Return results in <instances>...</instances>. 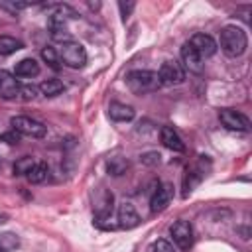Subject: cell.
<instances>
[{"mask_svg":"<svg viewBox=\"0 0 252 252\" xmlns=\"http://www.w3.org/2000/svg\"><path fill=\"white\" fill-rule=\"evenodd\" d=\"M219 43H220V49L224 51V55H228V57H240L246 51V47H248V35L238 26H224L220 30Z\"/></svg>","mask_w":252,"mask_h":252,"instance_id":"obj_1","label":"cell"},{"mask_svg":"<svg viewBox=\"0 0 252 252\" xmlns=\"http://www.w3.org/2000/svg\"><path fill=\"white\" fill-rule=\"evenodd\" d=\"M169 234L175 242L177 248L181 250H189L193 246V226L191 222L187 220H175L171 226H169Z\"/></svg>","mask_w":252,"mask_h":252,"instance_id":"obj_8","label":"cell"},{"mask_svg":"<svg viewBox=\"0 0 252 252\" xmlns=\"http://www.w3.org/2000/svg\"><path fill=\"white\" fill-rule=\"evenodd\" d=\"M126 85L134 94H146V93H154L161 87L158 71H150V69H134L126 75Z\"/></svg>","mask_w":252,"mask_h":252,"instance_id":"obj_2","label":"cell"},{"mask_svg":"<svg viewBox=\"0 0 252 252\" xmlns=\"http://www.w3.org/2000/svg\"><path fill=\"white\" fill-rule=\"evenodd\" d=\"M159 83L165 87H173V85H181L185 81V69L181 67V63H177L175 59L163 61L159 71H158Z\"/></svg>","mask_w":252,"mask_h":252,"instance_id":"obj_6","label":"cell"},{"mask_svg":"<svg viewBox=\"0 0 252 252\" xmlns=\"http://www.w3.org/2000/svg\"><path fill=\"white\" fill-rule=\"evenodd\" d=\"M24 47L22 39H16L12 35H0V55H12Z\"/></svg>","mask_w":252,"mask_h":252,"instance_id":"obj_21","label":"cell"},{"mask_svg":"<svg viewBox=\"0 0 252 252\" xmlns=\"http://www.w3.org/2000/svg\"><path fill=\"white\" fill-rule=\"evenodd\" d=\"M59 59L69 69H81L87 65V51L79 41H67V43H61Z\"/></svg>","mask_w":252,"mask_h":252,"instance_id":"obj_4","label":"cell"},{"mask_svg":"<svg viewBox=\"0 0 252 252\" xmlns=\"http://www.w3.org/2000/svg\"><path fill=\"white\" fill-rule=\"evenodd\" d=\"M152 252H175V248H173L171 242H167L163 238H158L154 242V246H152Z\"/></svg>","mask_w":252,"mask_h":252,"instance_id":"obj_27","label":"cell"},{"mask_svg":"<svg viewBox=\"0 0 252 252\" xmlns=\"http://www.w3.org/2000/svg\"><path fill=\"white\" fill-rule=\"evenodd\" d=\"M65 14H69V18H77L75 10H71L69 6H57V12H53L47 18V28L51 32V37L55 41H61V43L73 41L69 32H67V16Z\"/></svg>","mask_w":252,"mask_h":252,"instance_id":"obj_3","label":"cell"},{"mask_svg":"<svg viewBox=\"0 0 252 252\" xmlns=\"http://www.w3.org/2000/svg\"><path fill=\"white\" fill-rule=\"evenodd\" d=\"M159 154L158 152H146V154H142L140 156V161L142 163H146V165H158L159 163Z\"/></svg>","mask_w":252,"mask_h":252,"instance_id":"obj_28","label":"cell"},{"mask_svg":"<svg viewBox=\"0 0 252 252\" xmlns=\"http://www.w3.org/2000/svg\"><path fill=\"white\" fill-rule=\"evenodd\" d=\"M35 163V159L33 158H30V156H24V158H20L16 163H14V173L16 175H26L30 169H32V165Z\"/></svg>","mask_w":252,"mask_h":252,"instance_id":"obj_24","label":"cell"},{"mask_svg":"<svg viewBox=\"0 0 252 252\" xmlns=\"http://www.w3.org/2000/svg\"><path fill=\"white\" fill-rule=\"evenodd\" d=\"M112 203H114V195L110 191L102 189L100 191V199H96V205H94L96 220H106L112 215Z\"/></svg>","mask_w":252,"mask_h":252,"instance_id":"obj_16","label":"cell"},{"mask_svg":"<svg viewBox=\"0 0 252 252\" xmlns=\"http://www.w3.org/2000/svg\"><path fill=\"white\" fill-rule=\"evenodd\" d=\"M41 59L49 65V67H53V69H59L61 67V59H59V51L55 49V47H43L41 49Z\"/></svg>","mask_w":252,"mask_h":252,"instance_id":"obj_23","label":"cell"},{"mask_svg":"<svg viewBox=\"0 0 252 252\" xmlns=\"http://www.w3.org/2000/svg\"><path fill=\"white\" fill-rule=\"evenodd\" d=\"M0 140L6 142V144H10V146H14V144L20 142V134H18L16 130H10V132H4V134L0 136Z\"/></svg>","mask_w":252,"mask_h":252,"instance_id":"obj_29","label":"cell"},{"mask_svg":"<svg viewBox=\"0 0 252 252\" xmlns=\"http://www.w3.org/2000/svg\"><path fill=\"white\" fill-rule=\"evenodd\" d=\"M39 89L33 87V85H20V93H18V98L22 100H33L37 96Z\"/></svg>","mask_w":252,"mask_h":252,"instance_id":"obj_25","label":"cell"},{"mask_svg":"<svg viewBox=\"0 0 252 252\" xmlns=\"http://www.w3.org/2000/svg\"><path fill=\"white\" fill-rule=\"evenodd\" d=\"M136 116V110L124 102H110L108 104V118L114 122H130Z\"/></svg>","mask_w":252,"mask_h":252,"instance_id":"obj_14","label":"cell"},{"mask_svg":"<svg viewBox=\"0 0 252 252\" xmlns=\"http://www.w3.org/2000/svg\"><path fill=\"white\" fill-rule=\"evenodd\" d=\"M173 197V187L169 183H158V189L152 193V199H150V209L152 213H161L167 209L169 201Z\"/></svg>","mask_w":252,"mask_h":252,"instance_id":"obj_10","label":"cell"},{"mask_svg":"<svg viewBox=\"0 0 252 252\" xmlns=\"http://www.w3.org/2000/svg\"><path fill=\"white\" fill-rule=\"evenodd\" d=\"M18 93H20V81L10 71L2 69L0 71V98L12 100V98L18 96Z\"/></svg>","mask_w":252,"mask_h":252,"instance_id":"obj_12","label":"cell"},{"mask_svg":"<svg viewBox=\"0 0 252 252\" xmlns=\"http://www.w3.org/2000/svg\"><path fill=\"white\" fill-rule=\"evenodd\" d=\"M199 55H201V59L205 61V59H209V57H213L215 53H217V49H219V45H217V41L209 35V33H195L189 41H187Z\"/></svg>","mask_w":252,"mask_h":252,"instance_id":"obj_9","label":"cell"},{"mask_svg":"<svg viewBox=\"0 0 252 252\" xmlns=\"http://www.w3.org/2000/svg\"><path fill=\"white\" fill-rule=\"evenodd\" d=\"M0 222H4V217H2V215H0Z\"/></svg>","mask_w":252,"mask_h":252,"instance_id":"obj_31","label":"cell"},{"mask_svg":"<svg viewBox=\"0 0 252 252\" xmlns=\"http://www.w3.org/2000/svg\"><path fill=\"white\" fill-rule=\"evenodd\" d=\"M219 120L222 122L224 128L232 132H248L250 130V120L246 114L234 110V108H222L219 110Z\"/></svg>","mask_w":252,"mask_h":252,"instance_id":"obj_7","label":"cell"},{"mask_svg":"<svg viewBox=\"0 0 252 252\" xmlns=\"http://www.w3.org/2000/svg\"><path fill=\"white\" fill-rule=\"evenodd\" d=\"M134 2H118V10H120V16H122V20H126L128 16H130V12L134 10Z\"/></svg>","mask_w":252,"mask_h":252,"instance_id":"obj_30","label":"cell"},{"mask_svg":"<svg viewBox=\"0 0 252 252\" xmlns=\"http://www.w3.org/2000/svg\"><path fill=\"white\" fill-rule=\"evenodd\" d=\"M28 6H30L28 2H0V8L8 10L10 14H18L20 10H24V8H28Z\"/></svg>","mask_w":252,"mask_h":252,"instance_id":"obj_26","label":"cell"},{"mask_svg":"<svg viewBox=\"0 0 252 252\" xmlns=\"http://www.w3.org/2000/svg\"><path fill=\"white\" fill-rule=\"evenodd\" d=\"M10 126L12 130H16L20 136H30V138H45L47 134V126L41 124L39 120H33L30 116L18 114L10 118Z\"/></svg>","mask_w":252,"mask_h":252,"instance_id":"obj_5","label":"cell"},{"mask_svg":"<svg viewBox=\"0 0 252 252\" xmlns=\"http://www.w3.org/2000/svg\"><path fill=\"white\" fill-rule=\"evenodd\" d=\"M14 73H16V77H24V79L37 77L39 75V63L33 57H26V59H22V61L16 63Z\"/></svg>","mask_w":252,"mask_h":252,"instance_id":"obj_18","label":"cell"},{"mask_svg":"<svg viewBox=\"0 0 252 252\" xmlns=\"http://www.w3.org/2000/svg\"><path fill=\"white\" fill-rule=\"evenodd\" d=\"M118 220H120V226L122 228H134L138 226L140 222V217L134 209V205L130 201H124L120 207H118Z\"/></svg>","mask_w":252,"mask_h":252,"instance_id":"obj_15","label":"cell"},{"mask_svg":"<svg viewBox=\"0 0 252 252\" xmlns=\"http://www.w3.org/2000/svg\"><path fill=\"white\" fill-rule=\"evenodd\" d=\"M203 177H205V169L201 167V161H199L197 165H193V167H187L185 177H183V197H187V195L193 191V187H195Z\"/></svg>","mask_w":252,"mask_h":252,"instance_id":"obj_17","label":"cell"},{"mask_svg":"<svg viewBox=\"0 0 252 252\" xmlns=\"http://www.w3.org/2000/svg\"><path fill=\"white\" fill-rule=\"evenodd\" d=\"M181 61H183V67H185L189 73L201 75L203 69H205V61L201 59V55H199L189 43H183V47H181Z\"/></svg>","mask_w":252,"mask_h":252,"instance_id":"obj_11","label":"cell"},{"mask_svg":"<svg viewBox=\"0 0 252 252\" xmlns=\"http://www.w3.org/2000/svg\"><path fill=\"white\" fill-rule=\"evenodd\" d=\"M159 140H161V144H163L167 150H171V152H177V154L185 152V144H183L181 136H179L171 126H161V130H159Z\"/></svg>","mask_w":252,"mask_h":252,"instance_id":"obj_13","label":"cell"},{"mask_svg":"<svg viewBox=\"0 0 252 252\" xmlns=\"http://www.w3.org/2000/svg\"><path fill=\"white\" fill-rule=\"evenodd\" d=\"M106 169H108V173L114 175V177L124 175L126 169H128V161L122 159V158H110V159L106 161Z\"/></svg>","mask_w":252,"mask_h":252,"instance_id":"obj_22","label":"cell"},{"mask_svg":"<svg viewBox=\"0 0 252 252\" xmlns=\"http://www.w3.org/2000/svg\"><path fill=\"white\" fill-rule=\"evenodd\" d=\"M47 175H49V165L45 161H35L32 165V169L26 173L30 183H43L47 179Z\"/></svg>","mask_w":252,"mask_h":252,"instance_id":"obj_19","label":"cell"},{"mask_svg":"<svg viewBox=\"0 0 252 252\" xmlns=\"http://www.w3.org/2000/svg\"><path fill=\"white\" fill-rule=\"evenodd\" d=\"M37 89H39V93L43 96H57V94H61L65 91V85L59 79H45Z\"/></svg>","mask_w":252,"mask_h":252,"instance_id":"obj_20","label":"cell"},{"mask_svg":"<svg viewBox=\"0 0 252 252\" xmlns=\"http://www.w3.org/2000/svg\"><path fill=\"white\" fill-rule=\"evenodd\" d=\"M0 252H4V250H2V248H0Z\"/></svg>","mask_w":252,"mask_h":252,"instance_id":"obj_32","label":"cell"}]
</instances>
